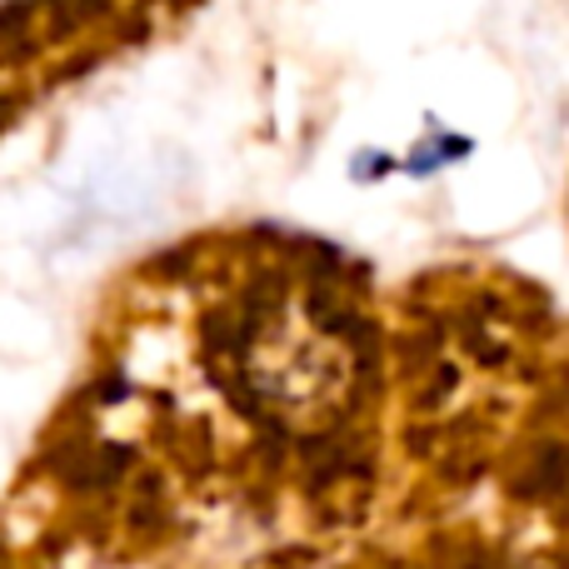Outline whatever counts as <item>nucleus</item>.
I'll list each match as a JSON object with an SVG mask.
<instances>
[{
    "mask_svg": "<svg viewBox=\"0 0 569 569\" xmlns=\"http://www.w3.org/2000/svg\"><path fill=\"white\" fill-rule=\"evenodd\" d=\"M240 370H246L250 400L295 435L330 430L350 410L355 380H360L350 340L305 300L276 305L250 330Z\"/></svg>",
    "mask_w": 569,
    "mask_h": 569,
    "instance_id": "obj_1",
    "label": "nucleus"
},
{
    "mask_svg": "<svg viewBox=\"0 0 569 569\" xmlns=\"http://www.w3.org/2000/svg\"><path fill=\"white\" fill-rule=\"evenodd\" d=\"M20 6V0H0V16H6V10H16Z\"/></svg>",
    "mask_w": 569,
    "mask_h": 569,
    "instance_id": "obj_2",
    "label": "nucleus"
}]
</instances>
